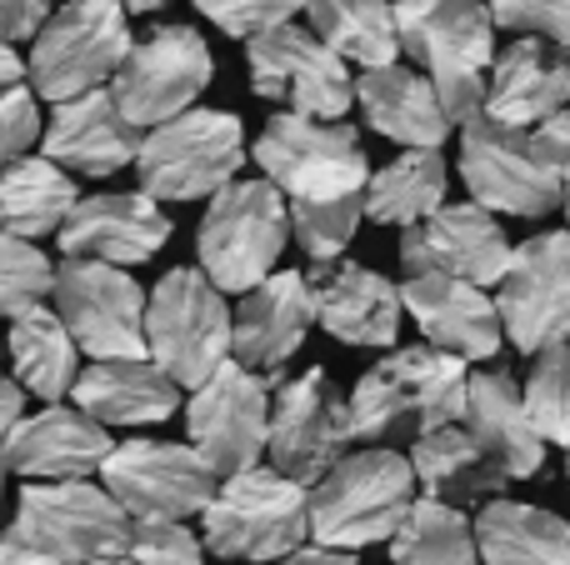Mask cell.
Wrapping results in <instances>:
<instances>
[{
  "mask_svg": "<svg viewBox=\"0 0 570 565\" xmlns=\"http://www.w3.org/2000/svg\"><path fill=\"white\" fill-rule=\"evenodd\" d=\"M130 10L120 0H70L30 36L26 76L36 100H70L110 86L130 50Z\"/></svg>",
  "mask_w": 570,
  "mask_h": 565,
  "instance_id": "52a82bcc",
  "label": "cell"
},
{
  "mask_svg": "<svg viewBox=\"0 0 570 565\" xmlns=\"http://www.w3.org/2000/svg\"><path fill=\"white\" fill-rule=\"evenodd\" d=\"M90 565H136L130 556H106V561H90Z\"/></svg>",
  "mask_w": 570,
  "mask_h": 565,
  "instance_id": "f5cc1de1",
  "label": "cell"
},
{
  "mask_svg": "<svg viewBox=\"0 0 570 565\" xmlns=\"http://www.w3.org/2000/svg\"><path fill=\"white\" fill-rule=\"evenodd\" d=\"M315 326L311 286L301 270H271L261 286L240 296L230 310V360L246 370H285V360L305 346Z\"/></svg>",
  "mask_w": 570,
  "mask_h": 565,
  "instance_id": "cb8c5ba5",
  "label": "cell"
},
{
  "mask_svg": "<svg viewBox=\"0 0 570 565\" xmlns=\"http://www.w3.org/2000/svg\"><path fill=\"white\" fill-rule=\"evenodd\" d=\"M210 76H216V56L196 26H156L130 40L120 70L110 76V100L136 130H150L196 106Z\"/></svg>",
  "mask_w": 570,
  "mask_h": 565,
  "instance_id": "7c38bea8",
  "label": "cell"
},
{
  "mask_svg": "<svg viewBox=\"0 0 570 565\" xmlns=\"http://www.w3.org/2000/svg\"><path fill=\"white\" fill-rule=\"evenodd\" d=\"M351 450L345 426V396L325 366L295 370L271 386V420H266V456L271 470L311 486L315 476L335 466Z\"/></svg>",
  "mask_w": 570,
  "mask_h": 565,
  "instance_id": "9a60e30c",
  "label": "cell"
},
{
  "mask_svg": "<svg viewBox=\"0 0 570 565\" xmlns=\"http://www.w3.org/2000/svg\"><path fill=\"white\" fill-rule=\"evenodd\" d=\"M6 350H10V366H16V386L26 396H40V400L70 396V386L80 376V350L46 300L10 316Z\"/></svg>",
  "mask_w": 570,
  "mask_h": 565,
  "instance_id": "1f68e13d",
  "label": "cell"
},
{
  "mask_svg": "<svg viewBox=\"0 0 570 565\" xmlns=\"http://www.w3.org/2000/svg\"><path fill=\"white\" fill-rule=\"evenodd\" d=\"M465 370L461 356H445L435 346H405L361 370L355 390L345 396V426L351 446H385L395 436H425L435 426H451L465 410Z\"/></svg>",
  "mask_w": 570,
  "mask_h": 565,
  "instance_id": "6da1fadb",
  "label": "cell"
},
{
  "mask_svg": "<svg viewBox=\"0 0 570 565\" xmlns=\"http://www.w3.org/2000/svg\"><path fill=\"white\" fill-rule=\"evenodd\" d=\"M100 486L130 521H190L206 511L216 470L176 440H126L100 460Z\"/></svg>",
  "mask_w": 570,
  "mask_h": 565,
  "instance_id": "ac0fdd59",
  "label": "cell"
},
{
  "mask_svg": "<svg viewBox=\"0 0 570 565\" xmlns=\"http://www.w3.org/2000/svg\"><path fill=\"white\" fill-rule=\"evenodd\" d=\"M556 210H561V216H566V236H570V180L561 186V200H556Z\"/></svg>",
  "mask_w": 570,
  "mask_h": 565,
  "instance_id": "816d5d0a",
  "label": "cell"
},
{
  "mask_svg": "<svg viewBox=\"0 0 570 565\" xmlns=\"http://www.w3.org/2000/svg\"><path fill=\"white\" fill-rule=\"evenodd\" d=\"M445 190H451V166L441 150H401L391 166L365 176L361 210L375 226H415L435 206H445Z\"/></svg>",
  "mask_w": 570,
  "mask_h": 565,
  "instance_id": "836d02e7",
  "label": "cell"
},
{
  "mask_svg": "<svg viewBox=\"0 0 570 565\" xmlns=\"http://www.w3.org/2000/svg\"><path fill=\"white\" fill-rule=\"evenodd\" d=\"M461 426L505 470V480H531L535 470H546V440L525 416L521 386L511 380V370H471Z\"/></svg>",
  "mask_w": 570,
  "mask_h": 565,
  "instance_id": "83f0119b",
  "label": "cell"
},
{
  "mask_svg": "<svg viewBox=\"0 0 570 565\" xmlns=\"http://www.w3.org/2000/svg\"><path fill=\"white\" fill-rule=\"evenodd\" d=\"M136 176L140 190L160 206H186V200H210L220 186L240 176L246 166V126L230 110H180L140 136L136 146Z\"/></svg>",
  "mask_w": 570,
  "mask_h": 565,
  "instance_id": "5b68a950",
  "label": "cell"
},
{
  "mask_svg": "<svg viewBox=\"0 0 570 565\" xmlns=\"http://www.w3.org/2000/svg\"><path fill=\"white\" fill-rule=\"evenodd\" d=\"M50 300L76 350L90 360L146 356V290L130 280V270L66 256L50 270Z\"/></svg>",
  "mask_w": 570,
  "mask_h": 565,
  "instance_id": "8fae6325",
  "label": "cell"
},
{
  "mask_svg": "<svg viewBox=\"0 0 570 565\" xmlns=\"http://www.w3.org/2000/svg\"><path fill=\"white\" fill-rule=\"evenodd\" d=\"M76 180L46 156H20L0 166V236L40 240L56 236L66 210L76 206Z\"/></svg>",
  "mask_w": 570,
  "mask_h": 565,
  "instance_id": "d6a6232c",
  "label": "cell"
},
{
  "mask_svg": "<svg viewBox=\"0 0 570 565\" xmlns=\"http://www.w3.org/2000/svg\"><path fill=\"white\" fill-rule=\"evenodd\" d=\"M311 541L305 526V486L271 466L220 476L200 511V546L216 561L271 565Z\"/></svg>",
  "mask_w": 570,
  "mask_h": 565,
  "instance_id": "277c9868",
  "label": "cell"
},
{
  "mask_svg": "<svg viewBox=\"0 0 570 565\" xmlns=\"http://www.w3.org/2000/svg\"><path fill=\"white\" fill-rule=\"evenodd\" d=\"M401 56L435 86L451 126L481 116L485 76L495 60V26L485 0H391Z\"/></svg>",
  "mask_w": 570,
  "mask_h": 565,
  "instance_id": "7a4b0ae2",
  "label": "cell"
},
{
  "mask_svg": "<svg viewBox=\"0 0 570 565\" xmlns=\"http://www.w3.org/2000/svg\"><path fill=\"white\" fill-rule=\"evenodd\" d=\"M136 146H140V130L120 116V106L110 100L106 86L56 100V116L40 126V150L66 176L106 180L136 160Z\"/></svg>",
  "mask_w": 570,
  "mask_h": 565,
  "instance_id": "d4e9b609",
  "label": "cell"
},
{
  "mask_svg": "<svg viewBox=\"0 0 570 565\" xmlns=\"http://www.w3.org/2000/svg\"><path fill=\"white\" fill-rule=\"evenodd\" d=\"M305 20L345 66L375 70L401 60L391 0H305Z\"/></svg>",
  "mask_w": 570,
  "mask_h": 565,
  "instance_id": "e575fe53",
  "label": "cell"
},
{
  "mask_svg": "<svg viewBox=\"0 0 570 565\" xmlns=\"http://www.w3.org/2000/svg\"><path fill=\"white\" fill-rule=\"evenodd\" d=\"M521 400L546 446H570V340L535 350V366L521 386Z\"/></svg>",
  "mask_w": 570,
  "mask_h": 565,
  "instance_id": "8d00e7d4",
  "label": "cell"
},
{
  "mask_svg": "<svg viewBox=\"0 0 570 565\" xmlns=\"http://www.w3.org/2000/svg\"><path fill=\"white\" fill-rule=\"evenodd\" d=\"M110 430L66 400H46L40 410H20V420L0 436V466L26 480H90L110 456Z\"/></svg>",
  "mask_w": 570,
  "mask_h": 565,
  "instance_id": "44dd1931",
  "label": "cell"
},
{
  "mask_svg": "<svg viewBox=\"0 0 570 565\" xmlns=\"http://www.w3.org/2000/svg\"><path fill=\"white\" fill-rule=\"evenodd\" d=\"M20 410H26V390H20L10 376H0V436L20 420Z\"/></svg>",
  "mask_w": 570,
  "mask_h": 565,
  "instance_id": "c3c4849f",
  "label": "cell"
},
{
  "mask_svg": "<svg viewBox=\"0 0 570 565\" xmlns=\"http://www.w3.org/2000/svg\"><path fill=\"white\" fill-rule=\"evenodd\" d=\"M485 10H491V26L556 40L570 50V0H485Z\"/></svg>",
  "mask_w": 570,
  "mask_h": 565,
  "instance_id": "b9f144b4",
  "label": "cell"
},
{
  "mask_svg": "<svg viewBox=\"0 0 570 565\" xmlns=\"http://www.w3.org/2000/svg\"><path fill=\"white\" fill-rule=\"evenodd\" d=\"M391 565H481L465 511L415 496L401 526L391 531Z\"/></svg>",
  "mask_w": 570,
  "mask_h": 565,
  "instance_id": "d590c367",
  "label": "cell"
},
{
  "mask_svg": "<svg viewBox=\"0 0 570 565\" xmlns=\"http://www.w3.org/2000/svg\"><path fill=\"white\" fill-rule=\"evenodd\" d=\"M481 565H570V521L525 500H485L471 521Z\"/></svg>",
  "mask_w": 570,
  "mask_h": 565,
  "instance_id": "4dcf8cb0",
  "label": "cell"
},
{
  "mask_svg": "<svg viewBox=\"0 0 570 565\" xmlns=\"http://www.w3.org/2000/svg\"><path fill=\"white\" fill-rule=\"evenodd\" d=\"M285 240H291V216H285V196L261 180H230L210 196L206 216H200L196 230V256L206 280L220 290V296H246L250 286L276 270Z\"/></svg>",
  "mask_w": 570,
  "mask_h": 565,
  "instance_id": "8992f818",
  "label": "cell"
},
{
  "mask_svg": "<svg viewBox=\"0 0 570 565\" xmlns=\"http://www.w3.org/2000/svg\"><path fill=\"white\" fill-rule=\"evenodd\" d=\"M566 476H570V446H566Z\"/></svg>",
  "mask_w": 570,
  "mask_h": 565,
  "instance_id": "11a10c76",
  "label": "cell"
},
{
  "mask_svg": "<svg viewBox=\"0 0 570 565\" xmlns=\"http://www.w3.org/2000/svg\"><path fill=\"white\" fill-rule=\"evenodd\" d=\"M415 500L411 460L391 446L345 450L325 476L305 486V526L315 546L365 551L391 541L401 516Z\"/></svg>",
  "mask_w": 570,
  "mask_h": 565,
  "instance_id": "3957f363",
  "label": "cell"
},
{
  "mask_svg": "<svg viewBox=\"0 0 570 565\" xmlns=\"http://www.w3.org/2000/svg\"><path fill=\"white\" fill-rule=\"evenodd\" d=\"M76 410L100 426H160L180 410V386L150 356L130 360H90L70 386Z\"/></svg>",
  "mask_w": 570,
  "mask_h": 565,
  "instance_id": "f1b7e54d",
  "label": "cell"
},
{
  "mask_svg": "<svg viewBox=\"0 0 570 565\" xmlns=\"http://www.w3.org/2000/svg\"><path fill=\"white\" fill-rule=\"evenodd\" d=\"M6 476H10V470H6V466H0V496H6Z\"/></svg>",
  "mask_w": 570,
  "mask_h": 565,
  "instance_id": "db71d44e",
  "label": "cell"
},
{
  "mask_svg": "<svg viewBox=\"0 0 570 565\" xmlns=\"http://www.w3.org/2000/svg\"><path fill=\"white\" fill-rule=\"evenodd\" d=\"M256 166L285 200H341L361 196L371 160L365 146L345 120H311L281 110L261 126L256 140Z\"/></svg>",
  "mask_w": 570,
  "mask_h": 565,
  "instance_id": "9c48e42d",
  "label": "cell"
},
{
  "mask_svg": "<svg viewBox=\"0 0 570 565\" xmlns=\"http://www.w3.org/2000/svg\"><path fill=\"white\" fill-rule=\"evenodd\" d=\"M491 300H495V316H501V330L525 356L570 340V236L566 230H541V236L511 246V260H505Z\"/></svg>",
  "mask_w": 570,
  "mask_h": 565,
  "instance_id": "2e32d148",
  "label": "cell"
},
{
  "mask_svg": "<svg viewBox=\"0 0 570 565\" xmlns=\"http://www.w3.org/2000/svg\"><path fill=\"white\" fill-rule=\"evenodd\" d=\"M20 80H26V60H20L16 46H6V40H0V90L20 86Z\"/></svg>",
  "mask_w": 570,
  "mask_h": 565,
  "instance_id": "681fc988",
  "label": "cell"
},
{
  "mask_svg": "<svg viewBox=\"0 0 570 565\" xmlns=\"http://www.w3.org/2000/svg\"><path fill=\"white\" fill-rule=\"evenodd\" d=\"M401 290V310L415 320L425 346L445 350V356L471 360H495L501 350V316H495V300L485 286L455 276H405Z\"/></svg>",
  "mask_w": 570,
  "mask_h": 565,
  "instance_id": "603a6c76",
  "label": "cell"
},
{
  "mask_svg": "<svg viewBox=\"0 0 570 565\" xmlns=\"http://www.w3.org/2000/svg\"><path fill=\"white\" fill-rule=\"evenodd\" d=\"M50 16V0H0V40L6 46H20L30 40Z\"/></svg>",
  "mask_w": 570,
  "mask_h": 565,
  "instance_id": "f6af8a7d",
  "label": "cell"
},
{
  "mask_svg": "<svg viewBox=\"0 0 570 565\" xmlns=\"http://www.w3.org/2000/svg\"><path fill=\"white\" fill-rule=\"evenodd\" d=\"M351 96H355V106H361L365 126H371L375 136L405 146V150H441L455 130L451 116L441 110L435 86L421 76V70L401 66V60L361 70Z\"/></svg>",
  "mask_w": 570,
  "mask_h": 565,
  "instance_id": "4316f807",
  "label": "cell"
},
{
  "mask_svg": "<svg viewBox=\"0 0 570 565\" xmlns=\"http://www.w3.org/2000/svg\"><path fill=\"white\" fill-rule=\"evenodd\" d=\"M401 266L405 276H455L491 290L511 260V240L501 230V216L465 206H435L415 226H401Z\"/></svg>",
  "mask_w": 570,
  "mask_h": 565,
  "instance_id": "d6986e66",
  "label": "cell"
},
{
  "mask_svg": "<svg viewBox=\"0 0 570 565\" xmlns=\"http://www.w3.org/2000/svg\"><path fill=\"white\" fill-rule=\"evenodd\" d=\"M271 420V380L236 360H220L186 400V446L220 476L261 466Z\"/></svg>",
  "mask_w": 570,
  "mask_h": 565,
  "instance_id": "5bb4252c",
  "label": "cell"
},
{
  "mask_svg": "<svg viewBox=\"0 0 570 565\" xmlns=\"http://www.w3.org/2000/svg\"><path fill=\"white\" fill-rule=\"evenodd\" d=\"M311 286V310L315 326L341 346H361V350H385L401 336V290L381 276V270L361 266V260H325V266L305 270Z\"/></svg>",
  "mask_w": 570,
  "mask_h": 565,
  "instance_id": "7402d4cb",
  "label": "cell"
},
{
  "mask_svg": "<svg viewBox=\"0 0 570 565\" xmlns=\"http://www.w3.org/2000/svg\"><path fill=\"white\" fill-rule=\"evenodd\" d=\"M246 66H250V90L261 100L295 110L311 120H345L355 106L351 96V70L345 60L315 36L311 26H271L246 40Z\"/></svg>",
  "mask_w": 570,
  "mask_h": 565,
  "instance_id": "4fadbf2b",
  "label": "cell"
},
{
  "mask_svg": "<svg viewBox=\"0 0 570 565\" xmlns=\"http://www.w3.org/2000/svg\"><path fill=\"white\" fill-rule=\"evenodd\" d=\"M455 130H461V180L475 206L521 220L551 216L561 200V180L535 160L525 130L501 126L491 116H471Z\"/></svg>",
  "mask_w": 570,
  "mask_h": 565,
  "instance_id": "e0dca14e",
  "label": "cell"
},
{
  "mask_svg": "<svg viewBox=\"0 0 570 565\" xmlns=\"http://www.w3.org/2000/svg\"><path fill=\"white\" fill-rule=\"evenodd\" d=\"M126 556L136 565H206V546L186 521H130Z\"/></svg>",
  "mask_w": 570,
  "mask_h": 565,
  "instance_id": "ab89813d",
  "label": "cell"
},
{
  "mask_svg": "<svg viewBox=\"0 0 570 565\" xmlns=\"http://www.w3.org/2000/svg\"><path fill=\"white\" fill-rule=\"evenodd\" d=\"M56 236L66 256L130 270L166 250L170 216L146 190H100V196H76V206L66 210Z\"/></svg>",
  "mask_w": 570,
  "mask_h": 565,
  "instance_id": "ffe728a7",
  "label": "cell"
},
{
  "mask_svg": "<svg viewBox=\"0 0 570 565\" xmlns=\"http://www.w3.org/2000/svg\"><path fill=\"white\" fill-rule=\"evenodd\" d=\"M10 531L60 565H90L126 556L130 516L96 480H26Z\"/></svg>",
  "mask_w": 570,
  "mask_h": 565,
  "instance_id": "30bf717a",
  "label": "cell"
},
{
  "mask_svg": "<svg viewBox=\"0 0 570 565\" xmlns=\"http://www.w3.org/2000/svg\"><path fill=\"white\" fill-rule=\"evenodd\" d=\"M525 136H531L535 160H541V166L566 186L570 180V106H561L556 116H546L541 126H531Z\"/></svg>",
  "mask_w": 570,
  "mask_h": 565,
  "instance_id": "ee69618b",
  "label": "cell"
},
{
  "mask_svg": "<svg viewBox=\"0 0 570 565\" xmlns=\"http://www.w3.org/2000/svg\"><path fill=\"white\" fill-rule=\"evenodd\" d=\"M126 10H140V16H150V10H166L170 0H120Z\"/></svg>",
  "mask_w": 570,
  "mask_h": 565,
  "instance_id": "f907efd6",
  "label": "cell"
},
{
  "mask_svg": "<svg viewBox=\"0 0 570 565\" xmlns=\"http://www.w3.org/2000/svg\"><path fill=\"white\" fill-rule=\"evenodd\" d=\"M271 565H355V551H331V546H295L291 556L271 561Z\"/></svg>",
  "mask_w": 570,
  "mask_h": 565,
  "instance_id": "bcb514c9",
  "label": "cell"
},
{
  "mask_svg": "<svg viewBox=\"0 0 570 565\" xmlns=\"http://www.w3.org/2000/svg\"><path fill=\"white\" fill-rule=\"evenodd\" d=\"M405 460H411L415 486H421L431 500H445V506H461V511L485 506V500H495L505 490V470L475 446L471 430H465L461 420L415 436V446Z\"/></svg>",
  "mask_w": 570,
  "mask_h": 565,
  "instance_id": "f546056e",
  "label": "cell"
},
{
  "mask_svg": "<svg viewBox=\"0 0 570 565\" xmlns=\"http://www.w3.org/2000/svg\"><path fill=\"white\" fill-rule=\"evenodd\" d=\"M40 140V100L36 90L20 80V86L0 90V166L30 156V146Z\"/></svg>",
  "mask_w": 570,
  "mask_h": 565,
  "instance_id": "7bdbcfd3",
  "label": "cell"
},
{
  "mask_svg": "<svg viewBox=\"0 0 570 565\" xmlns=\"http://www.w3.org/2000/svg\"><path fill=\"white\" fill-rule=\"evenodd\" d=\"M196 10L230 40H250L271 26H285L305 10V0H196Z\"/></svg>",
  "mask_w": 570,
  "mask_h": 565,
  "instance_id": "60d3db41",
  "label": "cell"
},
{
  "mask_svg": "<svg viewBox=\"0 0 570 565\" xmlns=\"http://www.w3.org/2000/svg\"><path fill=\"white\" fill-rule=\"evenodd\" d=\"M146 356L196 390L220 360H230V306L200 266H176L146 296Z\"/></svg>",
  "mask_w": 570,
  "mask_h": 565,
  "instance_id": "ba28073f",
  "label": "cell"
},
{
  "mask_svg": "<svg viewBox=\"0 0 570 565\" xmlns=\"http://www.w3.org/2000/svg\"><path fill=\"white\" fill-rule=\"evenodd\" d=\"M0 565H60V561H50L30 541H20L16 531H0Z\"/></svg>",
  "mask_w": 570,
  "mask_h": 565,
  "instance_id": "7dc6e473",
  "label": "cell"
},
{
  "mask_svg": "<svg viewBox=\"0 0 570 565\" xmlns=\"http://www.w3.org/2000/svg\"><path fill=\"white\" fill-rule=\"evenodd\" d=\"M285 216H291V236L301 240V250L315 266H325V260L345 256L365 210L361 196H341V200H285Z\"/></svg>",
  "mask_w": 570,
  "mask_h": 565,
  "instance_id": "74e56055",
  "label": "cell"
},
{
  "mask_svg": "<svg viewBox=\"0 0 570 565\" xmlns=\"http://www.w3.org/2000/svg\"><path fill=\"white\" fill-rule=\"evenodd\" d=\"M570 106V50L541 36H521L491 60L485 76L481 116L501 120V126L531 130L546 116Z\"/></svg>",
  "mask_w": 570,
  "mask_h": 565,
  "instance_id": "484cf974",
  "label": "cell"
},
{
  "mask_svg": "<svg viewBox=\"0 0 570 565\" xmlns=\"http://www.w3.org/2000/svg\"><path fill=\"white\" fill-rule=\"evenodd\" d=\"M50 256L36 240L0 236V320L20 316V310L40 306L50 296Z\"/></svg>",
  "mask_w": 570,
  "mask_h": 565,
  "instance_id": "f35d334b",
  "label": "cell"
}]
</instances>
